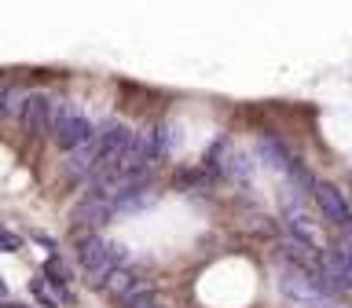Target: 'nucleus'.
I'll list each match as a JSON object with an SVG mask.
<instances>
[{
    "label": "nucleus",
    "instance_id": "f257e3e1",
    "mask_svg": "<svg viewBox=\"0 0 352 308\" xmlns=\"http://www.w3.org/2000/svg\"><path fill=\"white\" fill-rule=\"evenodd\" d=\"M77 264L88 272L92 286H107V279L125 264V246L121 242H107L103 235H85L77 242Z\"/></svg>",
    "mask_w": 352,
    "mask_h": 308
},
{
    "label": "nucleus",
    "instance_id": "f03ea898",
    "mask_svg": "<svg viewBox=\"0 0 352 308\" xmlns=\"http://www.w3.org/2000/svg\"><path fill=\"white\" fill-rule=\"evenodd\" d=\"M96 132L99 129L74 103H55L52 107V136L66 154H74L77 147H88V143L96 140Z\"/></svg>",
    "mask_w": 352,
    "mask_h": 308
},
{
    "label": "nucleus",
    "instance_id": "7ed1b4c3",
    "mask_svg": "<svg viewBox=\"0 0 352 308\" xmlns=\"http://www.w3.org/2000/svg\"><path fill=\"white\" fill-rule=\"evenodd\" d=\"M275 275H279V290L290 297V301H301V305H327L330 297L327 290L319 286V275L308 272V268H297L290 261H279L275 257Z\"/></svg>",
    "mask_w": 352,
    "mask_h": 308
},
{
    "label": "nucleus",
    "instance_id": "20e7f679",
    "mask_svg": "<svg viewBox=\"0 0 352 308\" xmlns=\"http://www.w3.org/2000/svg\"><path fill=\"white\" fill-rule=\"evenodd\" d=\"M312 198H316V206H319V213H323V220H330V224L341 228V231L349 228L352 206H349V198H345V191H341L338 184L319 180V184H316V191H312Z\"/></svg>",
    "mask_w": 352,
    "mask_h": 308
},
{
    "label": "nucleus",
    "instance_id": "39448f33",
    "mask_svg": "<svg viewBox=\"0 0 352 308\" xmlns=\"http://www.w3.org/2000/svg\"><path fill=\"white\" fill-rule=\"evenodd\" d=\"M52 99L44 92H30L26 96V107L19 114V125L26 136H41V132H52Z\"/></svg>",
    "mask_w": 352,
    "mask_h": 308
},
{
    "label": "nucleus",
    "instance_id": "423d86ee",
    "mask_svg": "<svg viewBox=\"0 0 352 308\" xmlns=\"http://www.w3.org/2000/svg\"><path fill=\"white\" fill-rule=\"evenodd\" d=\"M283 217H286V231H290V239H294V242H301V246H308V250H316V242H319V228H316V220H312L301 206L294 202V198L286 202Z\"/></svg>",
    "mask_w": 352,
    "mask_h": 308
},
{
    "label": "nucleus",
    "instance_id": "0eeeda50",
    "mask_svg": "<svg viewBox=\"0 0 352 308\" xmlns=\"http://www.w3.org/2000/svg\"><path fill=\"white\" fill-rule=\"evenodd\" d=\"M114 217V206H107V202H96V198H81V202L74 206V228H103L107 220Z\"/></svg>",
    "mask_w": 352,
    "mask_h": 308
},
{
    "label": "nucleus",
    "instance_id": "6e6552de",
    "mask_svg": "<svg viewBox=\"0 0 352 308\" xmlns=\"http://www.w3.org/2000/svg\"><path fill=\"white\" fill-rule=\"evenodd\" d=\"M257 158L268 165L272 173H286V169H290V162H294V154L286 151V143L279 136H261L257 140Z\"/></svg>",
    "mask_w": 352,
    "mask_h": 308
},
{
    "label": "nucleus",
    "instance_id": "1a4fd4ad",
    "mask_svg": "<svg viewBox=\"0 0 352 308\" xmlns=\"http://www.w3.org/2000/svg\"><path fill=\"white\" fill-rule=\"evenodd\" d=\"M231 154H235V147H231V140H228V136L213 140V147H209V151H206V158H202V169H206L209 176H224V173H228Z\"/></svg>",
    "mask_w": 352,
    "mask_h": 308
},
{
    "label": "nucleus",
    "instance_id": "9d476101",
    "mask_svg": "<svg viewBox=\"0 0 352 308\" xmlns=\"http://www.w3.org/2000/svg\"><path fill=\"white\" fill-rule=\"evenodd\" d=\"M44 283L55 290V297L59 301H70V272H66V264L59 257H48V264H44Z\"/></svg>",
    "mask_w": 352,
    "mask_h": 308
},
{
    "label": "nucleus",
    "instance_id": "9b49d317",
    "mask_svg": "<svg viewBox=\"0 0 352 308\" xmlns=\"http://www.w3.org/2000/svg\"><path fill=\"white\" fill-rule=\"evenodd\" d=\"M213 180H217V176H209L202 165H198V169H176L173 173V187H176V191H202V187H209Z\"/></svg>",
    "mask_w": 352,
    "mask_h": 308
},
{
    "label": "nucleus",
    "instance_id": "f8f14e48",
    "mask_svg": "<svg viewBox=\"0 0 352 308\" xmlns=\"http://www.w3.org/2000/svg\"><path fill=\"white\" fill-rule=\"evenodd\" d=\"M140 279H136V275H132L129 268H118L114 275H110V279H107V286H103V290L110 294V297H118V301H121V297H129L132 290H140Z\"/></svg>",
    "mask_w": 352,
    "mask_h": 308
},
{
    "label": "nucleus",
    "instance_id": "ddd939ff",
    "mask_svg": "<svg viewBox=\"0 0 352 308\" xmlns=\"http://www.w3.org/2000/svg\"><path fill=\"white\" fill-rule=\"evenodd\" d=\"M286 176L294 180V191H297V195H308V191H316V184H319L316 176L305 169V162H301V158H294V162H290V169H286Z\"/></svg>",
    "mask_w": 352,
    "mask_h": 308
},
{
    "label": "nucleus",
    "instance_id": "4468645a",
    "mask_svg": "<svg viewBox=\"0 0 352 308\" xmlns=\"http://www.w3.org/2000/svg\"><path fill=\"white\" fill-rule=\"evenodd\" d=\"M224 176H231V180H239V184H246L250 176H253V158L250 154H242V151H235L231 154V162H228V173Z\"/></svg>",
    "mask_w": 352,
    "mask_h": 308
},
{
    "label": "nucleus",
    "instance_id": "2eb2a0df",
    "mask_svg": "<svg viewBox=\"0 0 352 308\" xmlns=\"http://www.w3.org/2000/svg\"><path fill=\"white\" fill-rule=\"evenodd\" d=\"M154 140H158V158H169V154L176 151V129H173V121L154 125Z\"/></svg>",
    "mask_w": 352,
    "mask_h": 308
},
{
    "label": "nucleus",
    "instance_id": "dca6fc26",
    "mask_svg": "<svg viewBox=\"0 0 352 308\" xmlns=\"http://www.w3.org/2000/svg\"><path fill=\"white\" fill-rule=\"evenodd\" d=\"M26 96L30 92H22L19 85H4V118H19L26 107Z\"/></svg>",
    "mask_w": 352,
    "mask_h": 308
},
{
    "label": "nucleus",
    "instance_id": "f3484780",
    "mask_svg": "<svg viewBox=\"0 0 352 308\" xmlns=\"http://www.w3.org/2000/svg\"><path fill=\"white\" fill-rule=\"evenodd\" d=\"M30 294H33V301H37L41 308H59V297H55V294L48 290L44 275H41V279H30Z\"/></svg>",
    "mask_w": 352,
    "mask_h": 308
},
{
    "label": "nucleus",
    "instance_id": "a211bd4d",
    "mask_svg": "<svg viewBox=\"0 0 352 308\" xmlns=\"http://www.w3.org/2000/svg\"><path fill=\"white\" fill-rule=\"evenodd\" d=\"M118 305H121V308H147V305H154V290L140 286V290H132L129 297H121Z\"/></svg>",
    "mask_w": 352,
    "mask_h": 308
},
{
    "label": "nucleus",
    "instance_id": "6ab92c4d",
    "mask_svg": "<svg viewBox=\"0 0 352 308\" xmlns=\"http://www.w3.org/2000/svg\"><path fill=\"white\" fill-rule=\"evenodd\" d=\"M0 250H4V253H15V250H22V239L15 235V231H4V228H0Z\"/></svg>",
    "mask_w": 352,
    "mask_h": 308
},
{
    "label": "nucleus",
    "instance_id": "aec40b11",
    "mask_svg": "<svg viewBox=\"0 0 352 308\" xmlns=\"http://www.w3.org/2000/svg\"><path fill=\"white\" fill-rule=\"evenodd\" d=\"M0 301H8V283L0 279Z\"/></svg>",
    "mask_w": 352,
    "mask_h": 308
},
{
    "label": "nucleus",
    "instance_id": "412c9836",
    "mask_svg": "<svg viewBox=\"0 0 352 308\" xmlns=\"http://www.w3.org/2000/svg\"><path fill=\"white\" fill-rule=\"evenodd\" d=\"M0 118H4V88H0Z\"/></svg>",
    "mask_w": 352,
    "mask_h": 308
},
{
    "label": "nucleus",
    "instance_id": "4be33fe9",
    "mask_svg": "<svg viewBox=\"0 0 352 308\" xmlns=\"http://www.w3.org/2000/svg\"><path fill=\"white\" fill-rule=\"evenodd\" d=\"M147 308H162V305H158V301H154V305H147Z\"/></svg>",
    "mask_w": 352,
    "mask_h": 308
}]
</instances>
